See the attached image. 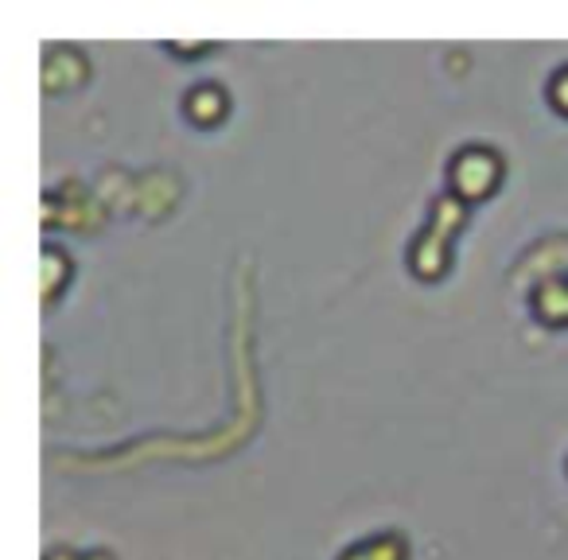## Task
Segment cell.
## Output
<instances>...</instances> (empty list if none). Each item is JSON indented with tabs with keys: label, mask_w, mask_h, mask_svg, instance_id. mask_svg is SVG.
I'll return each instance as SVG.
<instances>
[{
	"label": "cell",
	"mask_w": 568,
	"mask_h": 560,
	"mask_svg": "<svg viewBox=\"0 0 568 560\" xmlns=\"http://www.w3.org/2000/svg\"><path fill=\"white\" fill-rule=\"evenodd\" d=\"M560 102H568V74L557 82V105H560Z\"/></svg>",
	"instance_id": "cell-1"
}]
</instances>
